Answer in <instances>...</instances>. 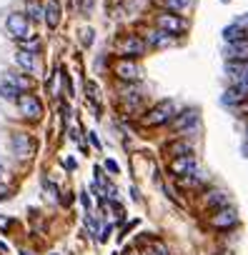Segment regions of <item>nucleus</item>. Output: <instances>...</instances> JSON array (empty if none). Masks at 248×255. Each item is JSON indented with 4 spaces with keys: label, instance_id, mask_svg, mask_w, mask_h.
<instances>
[{
    "label": "nucleus",
    "instance_id": "f257e3e1",
    "mask_svg": "<svg viewBox=\"0 0 248 255\" xmlns=\"http://www.w3.org/2000/svg\"><path fill=\"white\" fill-rule=\"evenodd\" d=\"M173 118H176V103H173V100H160V103L153 105L151 110L143 113L140 123H143L145 128H158V125L170 123Z\"/></svg>",
    "mask_w": 248,
    "mask_h": 255
},
{
    "label": "nucleus",
    "instance_id": "f03ea898",
    "mask_svg": "<svg viewBox=\"0 0 248 255\" xmlns=\"http://www.w3.org/2000/svg\"><path fill=\"white\" fill-rule=\"evenodd\" d=\"M155 25H158V30H166V33H170V35H181V33L188 30V23L181 18L178 13H170V10L158 13L155 15Z\"/></svg>",
    "mask_w": 248,
    "mask_h": 255
},
{
    "label": "nucleus",
    "instance_id": "7ed1b4c3",
    "mask_svg": "<svg viewBox=\"0 0 248 255\" xmlns=\"http://www.w3.org/2000/svg\"><path fill=\"white\" fill-rule=\"evenodd\" d=\"M113 73H115L118 80H125V83H138L143 78V70L133 58H121L118 63L113 65Z\"/></svg>",
    "mask_w": 248,
    "mask_h": 255
},
{
    "label": "nucleus",
    "instance_id": "20e7f679",
    "mask_svg": "<svg viewBox=\"0 0 248 255\" xmlns=\"http://www.w3.org/2000/svg\"><path fill=\"white\" fill-rule=\"evenodd\" d=\"M115 48H118V53L123 58H138V55L145 53L148 43H145L140 35H123L118 43H115Z\"/></svg>",
    "mask_w": 248,
    "mask_h": 255
},
{
    "label": "nucleus",
    "instance_id": "39448f33",
    "mask_svg": "<svg viewBox=\"0 0 248 255\" xmlns=\"http://www.w3.org/2000/svg\"><path fill=\"white\" fill-rule=\"evenodd\" d=\"M208 225L211 228H216V230H228V228H233V225H238V213L233 208H218L216 213L208 218Z\"/></svg>",
    "mask_w": 248,
    "mask_h": 255
},
{
    "label": "nucleus",
    "instance_id": "423d86ee",
    "mask_svg": "<svg viewBox=\"0 0 248 255\" xmlns=\"http://www.w3.org/2000/svg\"><path fill=\"white\" fill-rule=\"evenodd\" d=\"M5 28H8V33L18 40H25L31 35V23H28V15H23V13H10L8 20H5Z\"/></svg>",
    "mask_w": 248,
    "mask_h": 255
},
{
    "label": "nucleus",
    "instance_id": "0eeeda50",
    "mask_svg": "<svg viewBox=\"0 0 248 255\" xmlns=\"http://www.w3.org/2000/svg\"><path fill=\"white\" fill-rule=\"evenodd\" d=\"M168 170L176 175V178H181V175H191V173H198V163H196L193 153H191V155H178V158H170Z\"/></svg>",
    "mask_w": 248,
    "mask_h": 255
},
{
    "label": "nucleus",
    "instance_id": "6e6552de",
    "mask_svg": "<svg viewBox=\"0 0 248 255\" xmlns=\"http://www.w3.org/2000/svg\"><path fill=\"white\" fill-rule=\"evenodd\" d=\"M18 108H20L23 118H28V120H40V115H43L40 100H38L35 95H31V93H23V95L18 98Z\"/></svg>",
    "mask_w": 248,
    "mask_h": 255
},
{
    "label": "nucleus",
    "instance_id": "1a4fd4ad",
    "mask_svg": "<svg viewBox=\"0 0 248 255\" xmlns=\"http://www.w3.org/2000/svg\"><path fill=\"white\" fill-rule=\"evenodd\" d=\"M170 125H173V130H176V133H186L188 128H196L198 125V110L196 108L183 110L181 115H176V118L170 120Z\"/></svg>",
    "mask_w": 248,
    "mask_h": 255
},
{
    "label": "nucleus",
    "instance_id": "9d476101",
    "mask_svg": "<svg viewBox=\"0 0 248 255\" xmlns=\"http://www.w3.org/2000/svg\"><path fill=\"white\" fill-rule=\"evenodd\" d=\"M226 60H231V63H248V40L226 43Z\"/></svg>",
    "mask_w": 248,
    "mask_h": 255
},
{
    "label": "nucleus",
    "instance_id": "9b49d317",
    "mask_svg": "<svg viewBox=\"0 0 248 255\" xmlns=\"http://www.w3.org/2000/svg\"><path fill=\"white\" fill-rule=\"evenodd\" d=\"M226 73L236 80V85L248 90V63H231V60H228V63H226Z\"/></svg>",
    "mask_w": 248,
    "mask_h": 255
},
{
    "label": "nucleus",
    "instance_id": "f8f14e48",
    "mask_svg": "<svg viewBox=\"0 0 248 255\" xmlns=\"http://www.w3.org/2000/svg\"><path fill=\"white\" fill-rule=\"evenodd\" d=\"M61 13H63L61 3H58V0H48L46 10H43V18H46L48 28H58V25H61Z\"/></svg>",
    "mask_w": 248,
    "mask_h": 255
},
{
    "label": "nucleus",
    "instance_id": "ddd939ff",
    "mask_svg": "<svg viewBox=\"0 0 248 255\" xmlns=\"http://www.w3.org/2000/svg\"><path fill=\"white\" fill-rule=\"evenodd\" d=\"M193 150H191V143H188V138H178V140H173L166 145V155L170 158H178V155H191Z\"/></svg>",
    "mask_w": 248,
    "mask_h": 255
},
{
    "label": "nucleus",
    "instance_id": "4468645a",
    "mask_svg": "<svg viewBox=\"0 0 248 255\" xmlns=\"http://www.w3.org/2000/svg\"><path fill=\"white\" fill-rule=\"evenodd\" d=\"M246 98H248V90L241 88V85H233V88H228L226 93H223L221 103H223V105H238V103H243Z\"/></svg>",
    "mask_w": 248,
    "mask_h": 255
},
{
    "label": "nucleus",
    "instance_id": "2eb2a0df",
    "mask_svg": "<svg viewBox=\"0 0 248 255\" xmlns=\"http://www.w3.org/2000/svg\"><path fill=\"white\" fill-rule=\"evenodd\" d=\"M145 40H148L153 48H170V45L176 43V40L170 38V33H166V30H153V33H148V38H145Z\"/></svg>",
    "mask_w": 248,
    "mask_h": 255
},
{
    "label": "nucleus",
    "instance_id": "dca6fc26",
    "mask_svg": "<svg viewBox=\"0 0 248 255\" xmlns=\"http://www.w3.org/2000/svg\"><path fill=\"white\" fill-rule=\"evenodd\" d=\"M13 148H16V153L20 158H28L33 153V143H31V138H28L25 133H18L16 138H13Z\"/></svg>",
    "mask_w": 248,
    "mask_h": 255
},
{
    "label": "nucleus",
    "instance_id": "f3484780",
    "mask_svg": "<svg viewBox=\"0 0 248 255\" xmlns=\"http://www.w3.org/2000/svg\"><path fill=\"white\" fill-rule=\"evenodd\" d=\"M16 63L28 70V73H35L38 70V60H35V53H28V50H18L16 53Z\"/></svg>",
    "mask_w": 248,
    "mask_h": 255
},
{
    "label": "nucleus",
    "instance_id": "a211bd4d",
    "mask_svg": "<svg viewBox=\"0 0 248 255\" xmlns=\"http://www.w3.org/2000/svg\"><path fill=\"white\" fill-rule=\"evenodd\" d=\"M223 40L226 43H238V40H248V30H243L241 25H228V28H223Z\"/></svg>",
    "mask_w": 248,
    "mask_h": 255
},
{
    "label": "nucleus",
    "instance_id": "6ab92c4d",
    "mask_svg": "<svg viewBox=\"0 0 248 255\" xmlns=\"http://www.w3.org/2000/svg\"><path fill=\"white\" fill-rule=\"evenodd\" d=\"M206 205L208 208H226L228 205V193H223V190H211L208 195H206Z\"/></svg>",
    "mask_w": 248,
    "mask_h": 255
},
{
    "label": "nucleus",
    "instance_id": "aec40b11",
    "mask_svg": "<svg viewBox=\"0 0 248 255\" xmlns=\"http://www.w3.org/2000/svg\"><path fill=\"white\" fill-rule=\"evenodd\" d=\"M5 83L16 85L20 93H28V90L33 88V80H31V78H25V75H18V73H8V80H5Z\"/></svg>",
    "mask_w": 248,
    "mask_h": 255
},
{
    "label": "nucleus",
    "instance_id": "412c9836",
    "mask_svg": "<svg viewBox=\"0 0 248 255\" xmlns=\"http://www.w3.org/2000/svg\"><path fill=\"white\" fill-rule=\"evenodd\" d=\"M121 100H123V108H125L128 113H136V110L140 108V103H143V95H140V93H125Z\"/></svg>",
    "mask_w": 248,
    "mask_h": 255
},
{
    "label": "nucleus",
    "instance_id": "4be33fe9",
    "mask_svg": "<svg viewBox=\"0 0 248 255\" xmlns=\"http://www.w3.org/2000/svg\"><path fill=\"white\" fill-rule=\"evenodd\" d=\"M170 13H186L188 8H191V0H160Z\"/></svg>",
    "mask_w": 248,
    "mask_h": 255
},
{
    "label": "nucleus",
    "instance_id": "5701e85b",
    "mask_svg": "<svg viewBox=\"0 0 248 255\" xmlns=\"http://www.w3.org/2000/svg\"><path fill=\"white\" fill-rule=\"evenodd\" d=\"M23 93L16 88V85H10V83H3L0 85V98H5V100H18Z\"/></svg>",
    "mask_w": 248,
    "mask_h": 255
},
{
    "label": "nucleus",
    "instance_id": "b1692460",
    "mask_svg": "<svg viewBox=\"0 0 248 255\" xmlns=\"http://www.w3.org/2000/svg\"><path fill=\"white\" fill-rule=\"evenodd\" d=\"M28 13H31L33 20H43V8L35 3V0H31V3H28Z\"/></svg>",
    "mask_w": 248,
    "mask_h": 255
},
{
    "label": "nucleus",
    "instance_id": "393cba45",
    "mask_svg": "<svg viewBox=\"0 0 248 255\" xmlns=\"http://www.w3.org/2000/svg\"><path fill=\"white\" fill-rule=\"evenodd\" d=\"M23 50H28V53L40 50V40H38V38H33V40H23Z\"/></svg>",
    "mask_w": 248,
    "mask_h": 255
},
{
    "label": "nucleus",
    "instance_id": "a878e982",
    "mask_svg": "<svg viewBox=\"0 0 248 255\" xmlns=\"http://www.w3.org/2000/svg\"><path fill=\"white\" fill-rule=\"evenodd\" d=\"M85 90H88L91 100H98V88H95V83H85Z\"/></svg>",
    "mask_w": 248,
    "mask_h": 255
},
{
    "label": "nucleus",
    "instance_id": "bb28decb",
    "mask_svg": "<svg viewBox=\"0 0 248 255\" xmlns=\"http://www.w3.org/2000/svg\"><path fill=\"white\" fill-rule=\"evenodd\" d=\"M85 223H88V228H91V233L95 235V233H98V223H95V218H91V215H88V218H85Z\"/></svg>",
    "mask_w": 248,
    "mask_h": 255
},
{
    "label": "nucleus",
    "instance_id": "cd10ccee",
    "mask_svg": "<svg viewBox=\"0 0 248 255\" xmlns=\"http://www.w3.org/2000/svg\"><path fill=\"white\" fill-rule=\"evenodd\" d=\"M106 168L110 173H118V163H115V160H106Z\"/></svg>",
    "mask_w": 248,
    "mask_h": 255
},
{
    "label": "nucleus",
    "instance_id": "c85d7f7f",
    "mask_svg": "<svg viewBox=\"0 0 248 255\" xmlns=\"http://www.w3.org/2000/svg\"><path fill=\"white\" fill-rule=\"evenodd\" d=\"M108 235H110V225H106V228H103V233H100V243H106V240H108Z\"/></svg>",
    "mask_w": 248,
    "mask_h": 255
},
{
    "label": "nucleus",
    "instance_id": "c756f323",
    "mask_svg": "<svg viewBox=\"0 0 248 255\" xmlns=\"http://www.w3.org/2000/svg\"><path fill=\"white\" fill-rule=\"evenodd\" d=\"M80 200H83V205H85V208H91V198H88V193H83V195H80Z\"/></svg>",
    "mask_w": 248,
    "mask_h": 255
},
{
    "label": "nucleus",
    "instance_id": "7c9ffc66",
    "mask_svg": "<svg viewBox=\"0 0 248 255\" xmlns=\"http://www.w3.org/2000/svg\"><path fill=\"white\" fill-rule=\"evenodd\" d=\"M8 225H10V220H8V218H0V230H5Z\"/></svg>",
    "mask_w": 248,
    "mask_h": 255
},
{
    "label": "nucleus",
    "instance_id": "2f4dec72",
    "mask_svg": "<svg viewBox=\"0 0 248 255\" xmlns=\"http://www.w3.org/2000/svg\"><path fill=\"white\" fill-rule=\"evenodd\" d=\"M65 168H70V170H73V168H76V160L68 158V160H65Z\"/></svg>",
    "mask_w": 248,
    "mask_h": 255
},
{
    "label": "nucleus",
    "instance_id": "473e14b6",
    "mask_svg": "<svg viewBox=\"0 0 248 255\" xmlns=\"http://www.w3.org/2000/svg\"><path fill=\"white\" fill-rule=\"evenodd\" d=\"M91 143H93V145H95V148H100V140H98V138H95V133H91Z\"/></svg>",
    "mask_w": 248,
    "mask_h": 255
},
{
    "label": "nucleus",
    "instance_id": "72a5a7b5",
    "mask_svg": "<svg viewBox=\"0 0 248 255\" xmlns=\"http://www.w3.org/2000/svg\"><path fill=\"white\" fill-rule=\"evenodd\" d=\"M0 253H8V245L3 243V240H0Z\"/></svg>",
    "mask_w": 248,
    "mask_h": 255
},
{
    "label": "nucleus",
    "instance_id": "f704fd0d",
    "mask_svg": "<svg viewBox=\"0 0 248 255\" xmlns=\"http://www.w3.org/2000/svg\"><path fill=\"white\" fill-rule=\"evenodd\" d=\"M5 178V168H3V163H0V180Z\"/></svg>",
    "mask_w": 248,
    "mask_h": 255
},
{
    "label": "nucleus",
    "instance_id": "c9c22d12",
    "mask_svg": "<svg viewBox=\"0 0 248 255\" xmlns=\"http://www.w3.org/2000/svg\"><path fill=\"white\" fill-rule=\"evenodd\" d=\"M20 255H31V253H20Z\"/></svg>",
    "mask_w": 248,
    "mask_h": 255
},
{
    "label": "nucleus",
    "instance_id": "e433bc0d",
    "mask_svg": "<svg viewBox=\"0 0 248 255\" xmlns=\"http://www.w3.org/2000/svg\"><path fill=\"white\" fill-rule=\"evenodd\" d=\"M246 135H248V130H246Z\"/></svg>",
    "mask_w": 248,
    "mask_h": 255
}]
</instances>
